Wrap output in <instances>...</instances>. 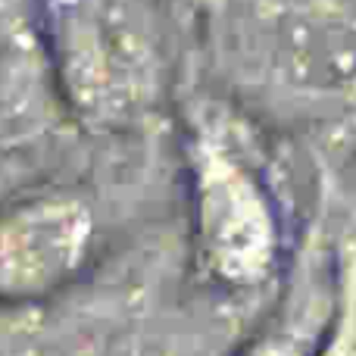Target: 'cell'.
Listing matches in <instances>:
<instances>
[{"label":"cell","mask_w":356,"mask_h":356,"mask_svg":"<svg viewBox=\"0 0 356 356\" xmlns=\"http://www.w3.org/2000/svg\"><path fill=\"white\" fill-rule=\"evenodd\" d=\"M194 81L300 150L356 163V0H197Z\"/></svg>","instance_id":"obj_1"},{"label":"cell","mask_w":356,"mask_h":356,"mask_svg":"<svg viewBox=\"0 0 356 356\" xmlns=\"http://www.w3.org/2000/svg\"><path fill=\"white\" fill-rule=\"evenodd\" d=\"M169 141L197 278L234 303L282 288L297 257L288 216L294 147L200 81L184 91Z\"/></svg>","instance_id":"obj_2"},{"label":"cell","mask_w":356,"mask_h":356,"mask_svg":"<svg viewBox=\"0 0 356 356\" xmlns=\"http://www.w3.org/2000/svg\"><path fill=\"white\" fill-rule=\"evenodd\" d=\"M79 141L147 147L172 138L194 81L197 19L184 0H29Z\"/></svg>","instance_id":"obj_3"},{"label":"cell","mask_w":356,"mask_h":356,"mask_svg":"<svg viewBox=\"0 0 356 356\" xmlns=\"http://www.w3.org/2000/svg\"><path fill=\"white\" fill-rule=\"evenodd\" d=\"M97 209L81 191L41 188L0 197V307H35L88 269Z\"/></svg>","instance_id":"obj_4"},{"label":"cell","mask_w":356,"mask_h":356,"mask_svg":"<svg viewBox=\"0 0 356 356\" xmlns=\"http://www.w3.org/2000/svg\"><path fill=\"white\" fill-rule=\"evenodd\" d=\"M79 141L63 116L29 0H0V166Z\"/></svg>","instance_id":"obj_5"},{"label":"cell","mask_w":356,"mask_h":356,"mask_svg":"<svg viewBox=\"0 0 356 356\" xmlns=\"http://www.w3.org/2000/svg\"><path fill=\"white\" fill-rule=\"evenodd\" d=\"M338 303V269L334 244L319 203L297 244V257L284 284L278 288L275 307L263 328L234 356H313L325 338Z\"/></svg>","instance_id":"obj_6"}]
</instances>
